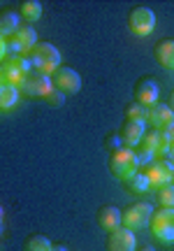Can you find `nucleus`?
Wrapping results in <instances>:
<instances>
[{
    "instance_id": "obj_1",
    "label": "nucleus",
    "mask_w": 174,
    "mask_h": 251,
    "mask_svg": "<svg viewBox=\"0 0 174 251\" xmlns=\"http://www.w3.org/2000/svg\"><path fill=\"white\" fill-rule=\"evenodd\" d=\"M28 61H30V68L35 72H42L46 77H51L61 68V51L51 42H37L33 47V51L28 54Z\"/></svg>"
},
{
    "instance_id": "obj_2",
    "label": "nucleus",
    "mask_w": 174,
    "mask_h": 251,
    "mask_svg": "<svg viewBox=\"0 0 174 251\" xmlns=\"http://www.w3.org/2000/svg\"><path fill=\"white\" fill-rule=\"evenodd\" d=\"M109 170L116 179L128 181L132 175H137V172L142 170V163H139L137 151H135V149H128V147L114 149L109 156Z\"/></svg>"
},
{
    "instance_id": "obj_3",
    "label": "nucleus",
    "mask_w": 174,
    "mask_h": 251,
    "mask_svg": "<svg viewBox=\"0 0 174 251\" xmlns=\"http://www.w3.org/2000/svg\"><path fill=\"white\" fill-rule=\"evenodd\" d=\"M30 70L33 68H30V61H28L26 56L7 54L5 61L0 63V81H2V86L21 89V84H23V79L28 77Z\"/></svg>"
},
{
    "instance_id": "obj_4",
    "label": "nucleus",
    "mask_w": 174,
    "mask_h": 251,
    "mask_svg": "<svg viewBox=\"0 0 174 251\" xmlns=\"http://www.w3.org/2000/svg\"><path fill=\"white\" fill-rule=\"evenodd\" d=\"M167 151H170V140H167L165 133H160V130H149V133H144V137H142V142H139V147H137V156H139V163H142V165L156 161V158H163V156H167Z\"/></svg>"
},
{
    "instance_id": "obj_5",
    "label": "nucleus",
    "mask_w": 174,
    "mask_h": 251,
    "mask_svg": "<svg viewBox=\"0 0 174 251\" xmlns=\"http://www.w3.org/2000/svg\"><path fill=\"white\" fill-rule=\"evenodd\" d=\"M149 230L158 242H174V207H160L149 219Z\"/></svg>"
},
{
    "instance_id": "obj_6",
    "label": "nucleus",
    "mask_w": 174,
    "mask_h": 251,
    "mask_svg": "<svg viewBox=\"0 0 174 251\" xmlns=\"http://www.w3.org/2000/svg\"><path fill=\"white\" fill-rule=\"evenodd\" d=\"M5 42H7V54L26 56L28 58V54L33 51V47H35L40 40H37L35 28L30 26V24H21V26H19Z\"/></svg>"
},
{
    "instance_id": "obj_7",
    "label": "nucleus",
    "mask_w": 174,
    "mask_h": 251,
    "mask_svg": "<svg viewBox=\"0 0 174 251\" xmlns=\"http://www.w3.org/2000/svg\"><path fill=\"white\" fill-rule=\"evenodd\" d=\"M153 214V207L149 205L147 200H139V202H132L126 209H121V226L128 228L132 233H137L142 228L149 226V219Z\"/></svg>"
},
{
    "instance_id": "obj_8",
    "label": "nucleus",
    "mask_w": 174,
    "mask_h": 251,
    "mask_svg": "<svg viewBox=\"0 0 174 251\" xmlns=\"http://www.w3.org/2000/svg\"><path fill=\"white\" fill-rule=\"evenodd\" d=\"M128 28L132 35L137 37H147L156 30V14L151 7H132L128 14Z\"/></svg>"
},
{
    "instance_id": "obj_9",
    "label": "nucleus",
    "mask_w": 174,
    "mask_h": 251,
    "mask_svg": "<svg viewBox=\"0 0 174 251\" xmlns=\"http://www.w3.org/2000/svg\"><path fill=\"white\" fill-rule=\"evenodd\" d=\"M144 175L149 179V186L151 188H163L165 184H172V175H174V165L165 158H156V161L147 163L144 168Z\"/></svg>"
},
{
    "instance_id": "obj_10",
    "label": "nucleus",
    "mask_w": 174,
    "mask_h": 251,
    "mask_svg": "<svg viewBox=\"0 0 174 251\" xmlns=\"http://www.w3.org/2000/svg\"><path fill=\"white\" fill-rule=\"evenodd\" d=\"M51 84H54V89L61 91L63 96H74V93H79V89H82V77H79L77 70L67 68V65H61V68L51 75Z\"/></svg>"
},
{
    "instance_id": "obj_11",
    "label": "nucleus",
    "mask_w": 174,
    "mask_h": 251,
    "mask_svg": "<svg viewBox=\"0 0 174 251\" xmlns=\"http://www.w3.org/2000/svg\"><path fill=\"white\" fill-rule=\"evenodd\" d=\"M51 89H54L51 77H46V75H42V72L30 70L19 91L26 93V96H30V98H46V93H49Z\"/></svg>"
},
{
    "instance_id": "obj_12",
    "label": "nucleus",
    "mask_w": 174,
    "mask_h": 251,
    "mask_svg": "<svg viewBox=\"0 0 174 251\" xmlns=\"http://www.w3.org/2000/svg\"><path fill=\"white\" fill-rule=\"evenodd\" d=\"M107 251H137V237L128 228H116L107 233Z\"/></svg>"
},
{
    "instance_id": "obj_13",
    "label": "nucleus",
    "mask_w": 174,
    "mask_h": 251,
    "mask_svg": "<svg viewBox=\"0 0 174 251\" xmlns=\"http://www.w3.org/2000/svg\"><path fill=\"white\" fill-rule=\"evenodd\" d=\"M158 81L153 77H142V79L135 84V102L142 105V107H153L158 102Z\"/></svg>"
},
{
    "instance_id": "obj_14",
    "label": "nucleus",
    "mask_w": 174,
    "mask_h": 251,
    "mask_svg": "<svg viewBox=\"0 0 174 251\" xmlns=\"http://www.w3.org/2000/svg\"><path fill=\"white\" fill-rule=\"evenodd\" d=\"M147 124L153 126V130H165V128H170V126L174 124V112L170 105H165V102H156L153 107L147 109Z\"/></svg>"
},
{
    "instance_id": "obj_15",
    "label": "nucleus",
    "mask_w": 174,
    "mask_h": 251,
    "mask_svg": "<svg viewBox=\"0 0 174 251\" xmlns=\"http://www.w3.org/2000/svg\"><path fill=\"white\" fill-rule=\"evenodd\" d=\"M144 126L147 124H139V121H126L123 128L119 133V140H121V147H128V149H137L142 137H144Z\"/></svg>"
},
{
    "instance_id": "obj_16",
    "label": "nucleus",
    "mask_w": 174,
    "mask_h": 251,
    "mask_svg": "<svg viewBox=\"0 0 174 251\" xmlns=\"http://www.w3.org/2000/svg\"><path fill=\"white\" fill-rule=\"evenodd\" d=\"M98 226H100L105 233H111L121 228V209L114 205H105L98 209Z\"/></svg>"
},
{
    "instance_id": "obj_17",
    "label": "nucleus",
    "mask_w": 174,
    "mask_h": 251,
    "mask_svg": "<svg viewBox=\"0 0 174 251\" xmlns=\"http://www.w3.org/2000/svg\"><path fill=\"white\" fill-rule=\"evenodd\" d=\"M153 54H156V61L167 68V70H174V37L170 40H160L153 49Z\"/></svg>"
},
{
    "instance_id": "obj_18",
    "label": "nucleus",
    "mask_w": 174,
    "mask_h": 251,
    "mask_svg": "<svg viewBox=\"0 0 174 251\" xmlns=\"http://www.w3.org/2000/svg\"><path fill=\"white\" fill-rule=\"evenodd\" d=\"M19 19H21L19 12H14V9H2V12H0V37L7 40V37L21 26Z\"/></svg>"
},
{
    "instance_id": "obj_19",
    "label": "nucleus",
    "mask_w": 174,
    "mask_h": 251,
    "mask_svg": "<svg viewBox=\"0 0 174 251\" xmlns=\"http://www.w3.org/2000/svg\"><path fill=\"white\" fill-rule=\"evenodd\" d=\"M19 93L14 86H0V114H7L19 105Z\"/></svg>"
},
{
    "instance_id": "obj_20",
    "label": "nucleus",
    "mask_w": 174,
    "mask_h": 251,
    "mask_svg": "<svg viewBox=\"0 0 174 251\" xmlns=\"http://www.w3.org/2000/svg\"><path fill=\"white\" fill-rule=\"evenodd\" d=\"M19 17L26 19L28 24L37 21V19L42 17V2H37V0H23L19 5Z\"/></svg>"
},
{
    "instance_id": "obj_21",
    "label": "nucleus",
    "mask_w": 174,
    "mask_h": 251,
    "mask_svg": "<svg viewBox=\"0 0 174 251\" xmlns=\"http://www.w3.org/2000/svg\"><path fill=\"white\" fill-rule=\"evenodd\" d=\"M126 188H128L130 193H137V196H144L149 188V179H147V175H144V170H139L137 175H132L128 181H126Z\"/></svg>"
},
{
    "instance_id": "obj_22",
    "label": "nucleus",
    "mask_w": 174,
    "mask_h": 251,
    "mask_svg": "<svg viewBox=\"0 0 174 251\" xmlns=\"http://www.w3.org/2000/svg\"><path fill=\"white\" fill-rule=\"evenodd\" d=\"M54 244L46 240L44 235H30L23 242V251H51Z\"/></svg>"
},
{
    "instance_id": "obj_23",
    "label": "nucleus",
    "mask_w": 174,
    "mask_h": 251,
    "mask_svg": "<svg viewBox=\"0 0 174 251\" xmlns=\"http://www.w3.org/2000/svg\"><path fill=\"white\" fill-rule=\"evenodd\" d=\"M126 121H139V124H147V107H142L137 102H132L126 107Z\"/></svg>"
},
{
    "instance_id": "obj_24",
    "label": "nucleus",
    "mask_w": 174,
    "mask_h": 251,
    "mask_svg": "<svg viewBox=\"0 0 174 251\" xmlns=\"http://www.w3.org/2000/svg\"><path fill=\"white\" fill-rule=\"evenodd\" d=\"M156 193L160 207H174V184H165L163 188H158Z\"/></svg>"
},
{
    "instance_id": "obj_25",
    "label": "nucleus",
    "mask_w": 174,
    "mask_h": 251,
    "mask_svg": "<svg viewBox=\"0 0 174 251\" xmlns=\"http://www.w3.org/2000/svg\"><path fill=\"white\" fill-rule=\"evenodd\" d=\"M44 102L49 105V107H61L65 102V96L61 93V91H56V89H51L49 93H46V98H44Z\"/></svg>"
},
{
    "instance_id": "obj_26",
    "label": "nucleus",
    "mask_w": 174,
    "mask_h": 251,
    "mask_svg": "<svg viewBox=\"0 0 174 251\" xmlns=\"http://www.w3.org/2000/svg\"><path fill=\"white\" fill-rule=\"evenodd\" d=\"M5 56H7V42H5V37H0V63L5 61Z\"/></svg>"
},
{
    "instance_id": "obj_27",
    "label": "nucleus",
    "mask_w": 174,
    "mask_h": 251,
    "mask_svg": "<svg viewBox=\"0 0 174 251\" xmlns=\"http://www.w3.org/2000/svg\"><path fill=\"white\" fill-rule=\"evenodd\" d=\"M163 133H165V137H167V140H170V142H172V140H174V124L170 126V128H165Z\"/></svg>"
},
{
    "instance_id": "obj_28",
    "label": "nucleus",
    "mask_w": 174,
    "mask_h": 251,
    "mask_svg": "<svg viewBox=\"0 0 174 251\" xmlns=\"http://www.w3.org/2000/svg\"><path fill=\"white\" fill-rule=\"evenodd\" d=\"M167 156H170V163L174 165V140L170 142V151H167Z\"/></svg>"
},
{
    "instance_id": "obj_29",
    "label": "nucleus",
    "mask_w": 174,
    "mask_h": 251,
    "mask_svg": "<svg viewBox=\"0 0 174 251\" xmlns=\"http://www.w3.org/2000/svg\"><path fill=\"white\" fill-rule=\"evenodd\" d=\"M51 251H67V247H65V244H54V249Z\"/></svg>"
},
{
    "instance_id": "obj_30",
    "label": "nucleus",
    "mask_w": 174,
    "mask_h": 251,
    "mask_svg": "<svg viewBox=\"0 0 174 251\" xmlns=\"http://www.w3.org/2000/svg\"><path fill=\"white\" fill-rule=\"evenodd\" d=\"M137 251H156V249H153L151 244H144V247H142V249H137Z\"/></svg>"
},
{
    "instance_id": "obj_31",
    "label": "nucleus",
    "mask_w": 174,
    "mask_h": 251,
    "mask_svg": "<svg viewBox=\"0 0 174 251\" xmlns=\"http://www.w3.org/2000/svg\"><path fill=\"white\" fill-rule=\"evenodd\" d=\"M170 107H172V112H174V91H172V96H170V102H167Z\"/></svg>"
},
{
    "instance_id": "obj_32",
    "label": "nucleus",
    "mask_w": 174,
    "mask_h": 251,
    "mask_svg": "<svg viewBox=\"0 0 174 251\" xmlns=\"http://www.w3.org/2000/svg\"><path fill=\"white\" fill-rule=\"evenodd\" d=\"M2 216H5V212H2V207H0V228H2Z\"/></svg>"
},
{
    "instance_id": "obj_33",
    "label": "nucleus",
    "mask_w": 174,
    "mask_h": 251,
    "mask_svg": "<svg viewBox=\"0 0 174 251\" xmlns=\"http://www.w3.org/2000/svg\"><path fill=\"white\" fill-rule=\"evenodd\" d=\"M172 184H174V175H172Z\"/></svg>"
},
{
    "instance_id": "obj_34",
    "label": "nucleus",
    "mask_w": 174,
    "mask_h": 251,
    "mask_svg": "<svg viewBox=\"0 0 174 251\" xmlns=\"http://www.w3.org/2000/svg\"><path fill=\"white\" fill-rule=\"evenodd\" d=\"M0 86H2V81H0Z\"/></svg>"
}]
</instances>
